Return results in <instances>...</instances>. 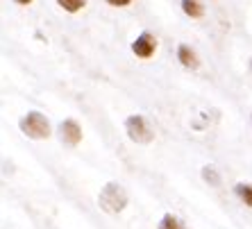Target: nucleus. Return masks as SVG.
Returning a JSON list of instances; mask_svg holds the SVG:
<instances>
[{"mask_svg":"<svg viewBox=\"0 0 252 229\" xmlns=\"http://www.w3.org/2000/svg\"><path fill=\"white\" fill-rule=\"evenodd\" d=\"M125 132H127L129 141L139 143V145H148V143L155 141V132L150 129V125L146 123V118L141 114H132L125 120Z\"/></svg>","mask_w":252,"mask_h":229,"instance_id":"3","label":"nucleus"},{"mask_svg":"<svg viewBox=\"0 0 252 229\" xmlns=\"http://www.w3.org/2000/svg\"><path fill=\"white\" fill-rule=\"evenodd\" d=\"M234 193H236V198H239L243 204L252 209V184L250 182H239L234 186Z\"/></svg>","mask_w":252,"mask_h":229,"instance_id":"9","label":"nucleus"},{"mask_svg":"<svg viewBox=\"0 0 252 229\" xmlns=\"http://www.w3.org/2000/svg\"><path fill=\"white\" fill-rule=\"evenodd\" d=\"M59 139H62L64 145H70V147L80 145V141H82V127H80V123H77L75 118L62 120V125H59Z\"/></svg>","mask_w":252,"mask_h":229,"instance_id":"4","label":"nucleus"},{"mask_svg":"<svg viewBox=\"0 0 252 229\" xmlns=\"http://www.w3.org/2000/svg\"><path fill=\"white\" fill-rule=\"evenodd\" d=\"M18 127L32 141H46V139H50V123H48V118L41 112H28L18 120Z\"/></svg>","mask_w":252,"mask_h":229,"instance_id":"2","label":"nucleus"},{"mask_svg":"<svg viewBox=\"0 0 252 229\" xmlns=\"http://www.w3.org/2000/svg\"><path fill=\"white\" fill-rule=\"evenodd\" d=\"M109 5H114V7H125V5H129L132 0H107Z\"/></svg>","mask_w":252,"mask_h":229,"instance_id":"12","label":"nucleus"},{"mask_svg":"<svg viewBox=\"0 0 252 229\" xmlns=\"http://www.w3.org/2000/svg\"><path fill=\"white\" fill-rule=\"evenodd\" d=\"M155 50H157V39H155L150 32L139 34L134 39V43H132V53L141 59H150L155 55Z\"/></svg>","mask_w":252,"mask_h":229,"instance_id":"5","label":"nucleus"},{"mask_svg":"<svg viewBox=\"0 0 252 229\" xmlns=\"http://www.w3.org/2000/svg\"><path fill=\"white\" fill-rule=\"evenodd\" d=\"M157 229H189V227L184 225L182 218H177L175 213H164L157 225Z\"/></svg>","mask_w":252,"mask_h":229,"instance_id":"7","label":"nucleus"},{"mask_svg":"<svg viewBox=\"0 0 252 229\" xmlns=\"http://www.w3.org/2000/svg\"><path fill=\"white\" fill-rule=\"evenodd\" d=\"M129 202V195L118 182H107L98 193V206L109 216H118L125 211Z\"/></svg>","mask_w":252,"mask_h":229,"instance_id":"1","label":"nucleus"},{"mask_svg":"<svg viewBox=\"0 0 252 229\" xmlns=\"http://www.w3.org/2000/svg\"><path fill=\"white\" fill-rule=\"evenodd\" d=\"M182 12L191 18H202L205 16V7L200 0H182Z\"/></svg>","mask_w":252,"mask_h":229,"instance_id":"8","label":"nucleus"},{"mask_svg":"<svg viewBox=\"0 0 252 229\" xmlns=\"http://www.w3.org/2000/svg\"><path fill=\"white\" fill-rule=\"evenodd\" d=\"M18 5H30V2H32V0H16Z\"/></svg>","mask_w":252,"mask_h":229,"instance_id":"13","label":"nucleus"},{"mask_svg":"<svg viewBox=\"0 0 252 229\" xmlns=\"http://www.w3.org/2000/svg\"><path fill=\"white\" fill-rule=\"evenodd\" d=\"M57 5L62 7L64 12H68V14H77L80 9H84L87 0H57Z\"/></svg>","mask_w":252,"mask_h":229,"instance_id":"10","label":"nucleus"},{"mask_svg":"<svg viewBox=\"0 0 252 229\" xmlns=\"http://www.w3.org/2000/svg\"><path fill=\"white\" fill-rule=\"evenodd\" d=\"M202 179H205L209 186H220V175H218V171L214 166H205V168H202Z\"/></svg>","mask_w":252,"mask_h":229,"instance_id":"11","label":"nucleus"},{"mask_svg":"<svg viewBox=\"0 0 252 229\" xmlns=\"http://www.w3.org/2000/svg\"><path fill=\"white\" fill-rule=\"evenodd\" d=\"M177 59L182 61L184 68H198V55H195L189 46H184V43L177 48Z\"/></svg>","mask_w":252,"mask_h":229,"instance_id":"6","label":"nucleus"}]
</instances>
